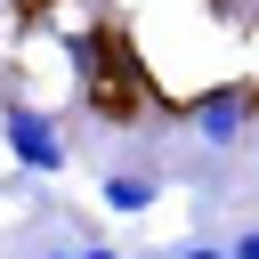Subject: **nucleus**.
I'll return each instance as SVG.
<instances>
[{"label": "nucleus", "instance_id": "f257e3e1", "mask_svg": "<svg viewBox=\"0 0 259 259\" xmlns=\"http://www.w3.org/2000/svg\"><path fill=\"white\" fill-rule=\"evenodd\" d=\"M251 113H259V89H251V81H210V89H194V97H186V121H194V138H202L210 154L243 146Z\"/></svg>", "mask_w": 259, "mask_h": 259}, {"label": "nucleus", "instance_id": "f03ea898", "mask_svg": "<svg viewBox=\"0 0 259 259\" xmlns=\"http://www.w3.org/2000/svg\"><path fill=\"white\" fill-rule=\"evenodd\" d=\"M0 146L24 162V170H40V178H57L65 162H73V146H65V130L40 113V105H0Z\"/></svg>", "mask_w": 259, "mask_h": 259}, {"label": "nucleus", "instance_id": "7ed1b4c3", "mask_svg": "<svg viewBox=\"0 0 259 259\" xmlns=\"http://www.w3.org/2000/svg\"><path fill=\"white\" fill-rule=\"evenodd\" d=\"M154 194H162V186H154L146 170H138V178H130V170H113V178H105V210H121V219L154 210Z\"/></svg>", "mask_w": 259, "mask_h": 259}, {"label": "nucleus", "instance_id": "20e7f679", "mask_svg": "<svg viewBox=\"0 0 259 259\" xmlns=\"http://www.w3.org/2000/svg\"><path fill=\"white\" fill-rule=\"evenodd\" d=\"M178 259H227V251H210V243H186V251H178Z\"/></svg>", "mask_w": 259, "mask_h": 259}, {"label": "nucleus", "instance_id": "39448f33", "mask_svg": "<svg viewBox=\"0 0 259 259\" xmlns=\"http://www.w3.org/2000/svg\"><path fill=\"white\" fill-rule=\"evenodd\" d=\"M81 259H121V251H81Z\"/></svg>", "mask_w": 259, "mask_h": 259}, {"label": "nucleus", "instance_id": "423d86ee", "mask_svg": "<svg viewBox=\"0 0 259 259\" xmlns=\"http://www.w3.org/2000/svg\"><path fill=\"white\" fill-rule=\"evenodd\" d=\"M49 259H81V251H49Z\"/></svg>", "mask_w": 259, "mask_h": 259}]
</instances>
